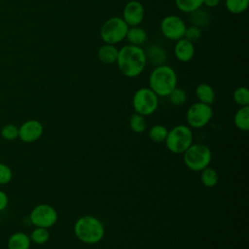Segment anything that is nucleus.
<instances>
[{
	"label": "nucleus",
	"instance_id": "nucleus-29",
	"mask_svg": "<svg viewBox=\"0 0 249 249\" xmlns=\"http://www.w3.org/2000/svg\"><path fill=\"white\" fill-rule=\"evenodd\" d=\"M201 34H202L201 29L199 27L192 24V25L186 27L183 38L187 39L188 41H190L192 43H195V42H197L200 39Z\"/></svg>",
	"mask_w": 249,
	"mask_h": 249
},
{
	"label": "nucleus",
	"instance_id": "nucleus-18",
	"mask_svg": "<svg viewBox=\"0 0 249 249\" xmlns=\"http://www.w3.org/2000/svg\"><path fill=\"white\" fill-rule=\"evenodd\" d=\"M30 237L23 232H16L9 238V249H29Z\"/></svg>",
	"mask_w": 249,
	"mask_h": 249
},
{
	"label": "nucleus",
	"instance_id": "nucleus-12",
	"mask_svg": "<svg viewBox=\"0 0 249 249\" xmlns=\"http://www.w3.org/2000/svg\"><path fill=\"white\" fill-rule=\"evenodd\" d=\"M43 133V125L39 121L29 120L26 121L18 128L19 138L27 143L34 142L41 137Z\"/></svg>",
	"mask_w": 249,
	"mask_h": 249
},
{
	"label": "nucleus",
	"instance_id": "nucleus-32",
	"mask_svg": "<svg viewBox=\"0 0 249 249\" xmlns=\"http://www.w3.org/2000/svg\"><path fill=\"white\" fill-rule=\"evenodd\" d=\"M8 204V197L6 194L2 191H0V211L3 210Z\"/></svg>",
	"mask_w": 249,
	"mask_h": 249
},
{
	"label": "nucleus",
	"instance_id": "nucleus-7",
	"mask_svg": "<svg viewBox=\"0 0 249 249\" xmlns=\"http://www.w3.org/2000/svg\"><path fill=\"white\" fill-rule=\"evenodd\" d=\"M158 106L159 96L150 88H140L132 96V107L135 113L142 116L152 115Z\"/></svg>",
	"mask_w": 249,
	"mask_h": 249
},
{
	"label": "nucleus",
	"instance_id": "nucleus-27",
	"mask_svg": "<svg viewBox=\"0 0 249 249\" xmlns=\"http://www.w3.org/2000/svg\"><path fill=\"white\" fill-rule=\"evenodd\" d=\"M169 101L171 104H173L174 106H183L188 98L187 92L181 89L176 87L168 95H167Z\"/></svg>",
	"mask_w": 249,
	"mask_h": 249
},
{
	"label": "nucleus",
	"instance_id": "nucleus-31",
	"mask_svg": "<svg viewBox=\"0 0 249 249\" xmlns=\"http://www.w3.org/2000/svg\"><path fill=\"white\" fill-rule=\"evenodd\" d=\"M12 179L11 169L3 163H0V184H6Z\"/></svg>",
	"mask_w": 249,
	"mask_h": 249
},
{
	"label": "nucleus",
	"instance_id": "nucleus-22",
	"mask_svg": "<svg viewBox=\"0 0 249 249\" xmlns=\"http://www.w3.org/2000/svg\"><path fill=\"white\" fill-rule=\"evenodd\" d=\"M249 6V0H225L226 9L233 15L244 13Z\"/></svg>",
	"mask_w": 249,
	"mask_h": 249
},
{
	"label": "nucleus",
	"instance_id": "nucleus-15",
	"mask_svg": "<svg viewBox=\"0 0 249 249\" xmlns=\"http://www.w3.org/2000/svg\"><path fill=\"white\" fill-rule=\"evenodd\" d=\"M118 53L119 49L116 47V45L104 43L97 50V58L104 64H113L117 61Z\"/></svg>",
	"mask_w": 249,
	"mask_h": 249
},
{
	"label": "nucleus",
	"instance_id": "nucleus-26",
	"mask_svg": "<svg viewBox=\"0 0 249 249\" xmlns=\"http://www.w3.org/2000/svg\"><path fill=\"white\" fill-rule=\"evenodd\" d=\"M233 101L239 106H249V89L246 87H238L232 93Z\"/></svg>",
	"mask_w": 249,
	"mask_h": 249
},
{
	"label": "nucleus",
	"instance_id": "nucleus-33",
	"mask_svg": "<svg viewBox=\"0 0 249 249\" xmlns=\"http://www.w3.org/2000/svg\"><path fill=\"white\" fill-rule=\"evenodd\" d=\"M221 0H203V5L209 7V8H215L219 5Z\"/></svg>",
	"mask_w": 249,
	"mask_h": 249
},
{
	"label": "nucleus",
	"instance_id": "nucleus-14",
	"mask_svg": "<svg viewBox=\"0 0 249 249\" xmlns=\"http://www.w3.org/2000/svg\"><path fill=\"white\" fill-rule=\"evenodd\" d=\"M144 51H145L147 63L149 62L154 66H159V65L164 64V62L166 61V53L164 49L159 45H156V44L150 45Z\"/></svg>",
	"mask_w": 249,
	"mask_h": 249
},
{
	"label": "nucleus",
	"instance_id": "nucleus-30",
	"mask_svg": "<svg viewBox=\"0 0 249 249\" xmlns=\"http://www.w3.org/2000/svg\"><path fill=\"white\" fill-rule=\"evenodd\" d=\"M1 134L7 140H14L18 137V128L15 124H7L2 128Z\"/></svg>",
	"mask_w": 249,
	"mask_h": 249
},
{
	"label": "nucleus",
	"instance_id": "nucleus-8",
	"mask_svg": "<svg viewBox=\"0 0 249 249\" xmlns=\"http://www.w3.org/2000/svg\"><path fill=\"white\" fill-rule=\"evenodd\" d=\"M213 116L211 105L201 103L199 101L193 103L187 110L186 121L192 128H201L205 126Z\"/></svg>",
	"mask_w": 249,
	"mask_h": 249
},
{
	"label": "nucleus",
	"instance_id": "nucleus-11",
	"mask_svg": "<svg viewBox=\"0 0 249 249\" xmlns=\"http://www.w3.org/2000/svg\"><path fill=\"white\" fill-rule=\"evenodd\" d=\"M145 16V9L142 3L138 0L128 1L123 10V19L128 26L140 25Z\"/></svg>",
	"mask_w": 249,
	"mask_h": 249
},
{
	"label": "nucleus",
	"instance_id": "nucleus-13",
	"mask_svg": "<svg viewBox=\"0 0 249 249\" xmlns=\"http://www.w3.org/2000/svg\"><path fill=\"white\" fill-rule=\"evenodd\" d=\"M173 53L177 60L181 62H189L195 56L196 49L194 43L188 41L185 38H181L175 41Z\"/></svg>",
	"mask_w": 249,
	"mask_h": 249
},
{
	"label": "nucleus",
	"instance_id": "nucleus-6",
	"mask_svg": "<svg viewBox=\"0 0 249 249\" xmlns=\"http://www.w3.org/2000/svg\"><path fill=\"white\" fill-rule=\"evenodd\" d=\"M128 27L122 17H111L102 24L100 38L105 44L116 45L125 39Z\"/></svg>",
	"mask_w": 249,
	"mask_h": 249
},
{
	"label": "nucleus",
	"instance_id": "nucleus-1",
	"mask_svg": "<svg viewBox=\"0 0 249 249\" xmlns=\"http://www.w3.org/2000/svg\"><path fill=\"white\" fill-rule=\"evenodd\" d=\"M119 70L127 78L139 76L145 69L147 59L145 51L140 46L125 45L119 49L116 61Z\"/></svg>",
	"mask_w": 249,
	"mask_h": 249
},
{
	"label": "nucleus",
	"instance_id": "nucleus-2",
	"mask_svg": "<svg viewBox=\"0 0 249 249\" xmlns=\"http://www.w3.org/2000/svg\"><path fill=\"white\" fill-rule=\"evenodd\" d=\"M177 74L166 64L155 66L149 76V88L160 97L167 95L177 87Z\"/></svg>",
	"mask_w": 249,
	"mask_h": 249
},
{
	"label": "nucleus",
	"instance_id": "nucleus-4",
	"mask_svg": "<svg viewBox=\"0 0 249 249\" xmlns=\"http://www.w3.org/2000/svg\"><path fill=\"white\" fill-rule=\"evenodd\" d=\"M185 165L193 171H201L209 166L212 160L210 148L201 143H193L183 154Z\"/></svg>",
	"mask_w": 249,
	"mask_h": 249
},
{
	"label": "nucleus",
	"instance_id": "nucleus-3",
	"mask_svg": "<svg viewBox=\"0 0 249 249\" xmlns=\"http://www.w3.org/2000/svg\"><path fill=\"white\" fill-rule=\"evenodd\" d=\"M74 233L81 242L95 244L104 237L105 229L99 219L91 215H85L75 222Z\"/></svg>",
	"mask_w": 249,
	"mask_h": 249
},
{
	"label": "nucleus",
	"instance_id": "nucleus-20",
	"mask_svg": "<svg viewBox=\"0 0 249 249\" xmlns=\"http://www.w3.org/2000/svg\"><path fill=\"white\" fill-rule=\"evenodd\" d=\"M177 9L185 14H191L203 6V0H174Z\"/></svg>",
	"mask_w": 249,
	"mask_h": 249
},
{
	"label": "nucleus",
	"instance_id": "nucleus-9",
	"mask_svg": "<svg viewBox=\"0 0 249 249\" xmlns=\"http://www.w3.org/2000/svg\"><path fill=\"white\" fill-rule=\"evenodd\" d=\"M160 32L167 40L177 41L184 37L187 27L182 18L176 15H167L160 21Z\"/></svg>",
	"mask_w": 249,
	"mask_h": 249
},
{
	"label": "nucleus",
	"instance_id": "nucleus-16",
	"mask_svg": "<svg viewBox=\"0 0 249 249\" xmlns=\"http://www.w3.org/2000/svg\"><path fill=\"white\" fill-rule=\"evenodd\" d=\"M195 93L197 100L201 103L212 105L215 101V97H216L215 90L212 88V86H210L209 84L201 83L197 85L195 89Z\"/></svg>",
	"mask_w": 249,
	"mask_h": 249
},
{
	"label": "nucleus",
	"instance_id": "nucleus-28",
	"mask_svg": "<svg viewBox=\"0 0 249 249\" xmlns=\"http://www.w3.org/2000/svg\"><path fill=\"white\" fill-rule=\"evenodd\" d=\"M50 238V233L46 228L37 227L30 235V240L36 244H44Z\"/></svg>",
	"mask_w": 249,
	"mask_h": 249
},
{
	"label": "nucleus",
	"instance_id": "nucleus-21",
	"mask_svg": "<svg viewBox=\"0 0 249 249\" xmlns=\"http://www.w3.org/2000/svg\"><path fill=\"white\" fill-rule=\"evenodd\" d=\"M200 180L201 183L207 187V188H212L217 185L219 181V175L218 172L212 168L207 166L203 170H201V175H200Z\"/></svg>",
	"mask_w": 249,
	"mask_h": 249
},
{
	"label": "nucleus",
	"instance_id": "nucleus-19",
	"mask_svg": "<svg viewBox=\"0 0 249 249\" xmlns=\"http://www.w3.org/2000/svg\"><path fill=\"white\" fill-rule=\"evenodd\" d=\"M233 122L239 130L247 131L249 129V106L239 107L234 114Z\"/></svg>",
	"mask_w": 249,
	"mask_h": 249
},
{
	"label": "nucleus",
	"instance_id": "nucleus-5",
	"mask_svg": "<svg viewBox=\"0 0 249 249\" xmlns=\"http://www.w3.org/2000/svg\"><path fill=\"white\" fill-rule=\"evenodd\" d=\"M164 142L171 153L183 154L193 144V131L189 125L178 124L168 130Z\"/></svg>",
	"mask_w": 249,
	"mask_h": 249
},
{
	"label": "nucleus",
	"instance_id": "nucleus-24",
	"mask_svg": "<svg viewBox=\"0 0 249 249\" xmlns=\"http://www.w3.org/2000/svg\"><path fill=\"white\" fill-rule=\"evenodd\" d=\"M129 127L135 133L144 132L147 128V122L145 120V116H142L138 113L132 114L129 119Z\"/></svg>",
	"mask_w": 249,
	"mask_h": 249
},
{
	"label": "nucleus",
	"instance_id": "nucleus-17",
	"mask_svg": "<svg viewBox=\"0 0 249 249\" xmlns=\"http://www.w3.org/2000/svg\"><path fill=\"white\" fill-rule=\"evenodd\" d=\"M125 39L130 45L141 46L147 40V32L140 25L129 26L125 35Z\"/></svg>",
	"mask_w": 249,
	"mask_h": 249
},
{
	"label": "nucleus",
	"instance_id": "nucleus-25",
	"mask_svg": "<svg viewBox=\"0 0 249 249\" xmlns=\"http://www.w3.org/2000/svg\"><path fill=\"white\" fill-rule=\"evenodd\" d=\"M167 128L162 124H155L149 129V138L155 143L164 142L167 136Z\"/></svg>",
	"mask_w": 249,
	"mask_h": 249
},
{
	"label": "nucleus",
	"instance_id": "nucleus-23",
	"mask_svg": "<svg viewBox=\"0 0 249 249\" xmlns=\"http://www.w3.org/2000/svg\"><path fill=\"white\" fill-rule=\"evenodd\" d=\"M190 20L192 22L193 25H196L199 28L201 27H205L209 24L210 22V17L209 15L205 12V11H202L200 9L193 12L190 14Z\"/></svg>",
	"mask_w": 249,
	"mask_h": 249
},
{
	"label": "nucleus",
	"instance_id": "nucleus-10",
	"mask_svg": "<svg viewBox=\"0 0 249 249\" xmlns=\"http://www.w3.org/2000/svg\"><path fill=\"white\" fill-rule=\"evenodd\" d=\"M30 220L36 227L48 229L56 223L57 212L49 204H39L31 211Z\"/></svg>",
	"mask_w": 249,
	"mask_h": 249
}]
</instances>
